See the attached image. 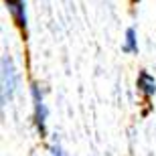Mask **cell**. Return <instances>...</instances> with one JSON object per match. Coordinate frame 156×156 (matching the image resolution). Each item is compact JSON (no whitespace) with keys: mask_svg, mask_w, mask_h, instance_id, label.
I'll return each mask as SVG.
<instances>
[{"mask_svg":"<svg viewBox=\"0 0 156 156\" xmlns=\"http://www.w3.org/2000/svg\"><path fill=\"white\" fill-rule=\"evenodd\" d=\"M30 95H33V105H35V124L37 130H39L41 138L47 136V116H49V110L45 105V99H43V91L37 83H30Z\"/></svg>","mask_w":156,"mask_h":156,"instance_id":"cell-1","label":"cell"},{"mask_svg":"<svg viewBox=\"0 0 156 156\" xmlns=\"http://www.w3.org/2000/svg\"><path fill=\"white\" fill-rule=\"evenodd\" d=\"M16 91V71L8 55L2 57V104H8Z\"/></svg>","mask_w":156,"mask_h":156,"instance_id":"cell-2","label":"cell"},{"mask_svg":"<svg viewBox=\"0 0 156 156\" xmlns=\"http://www.w3.org/2000/svg\"><path fill=\"white\" fill-rule=\"evenodd\" d=\"M6 8L10 10L14 24L24 33L27 30V4H24V0H12L10 4H6Z\"/></svg>","mask_w":156,"mask_h":156,"instance_id":"cell-3","label":"cell"},{"mask_svg":"<svg viewBox=\"0 0 156 156\" xmlns=\"http://www.w3.org/2000/svg\"><path fill=\"white\" fill-rule=\"evenodd\" d=\"M136 87H138V91L148 99V98H152V95L156 93V79L148 73V71L142 69L138 73V79H136Z\"/></svg>","mask_w":156,"mask_h":156,"instance_id":"cell-4","label":"cell"},{"mask_svg":"<svg viewBox=\"0 0 156 156\" xmlns=\"http://www.w3.org/2000/svg\"><path fill=\"white\" fill-rule=\"evenodd\" d=\"M122 49H124V53H130V55L138 53V35H136V29H134V27L126 29V35H124V45H122Z\"/></svg>","mask_w":156,"mask_h":156,"instance_id":"cell-5","label":"cell"},{"mask_svg":"<svg viewBox=\"0 0 156 156\" xmlns=\"http://www.w3.org/2000/svg\"><path fill=\"white\" fill-rule=\"evenodd\" d=\"M51 156H65V152L61 150V146H59V144H55L51 148Z\"/></svg>","mask_w":156,"mask_h":156,"instance_id":"cell-6","label":"cell"},{"mask_svg":"<svg viewBox=\"0 0 156 156\" xmlns=\"http://www.w3.org/2000/svg\"><path fill=\"white\" fill-rule=\"evenodd\" d=\"M10 2H12V0H4V4H10Z\"/></svg>","mask_w":156,"mask_h":156,"instance_id":"cell-7","label":"cell"},{"mask_svg":"<svg viewBox=\"0 0 156 156\" xmlns=\"http://www.w3.org/2000/svg\"><path fill=\"white\" fill-rule=\"evenodd\" d=\"M134 2H136V0H132V4H134Z\"/></svg>","mask_w":156,"mask_h":156,"instance_id":"cell-8","label":"cell"}]
</instances>
